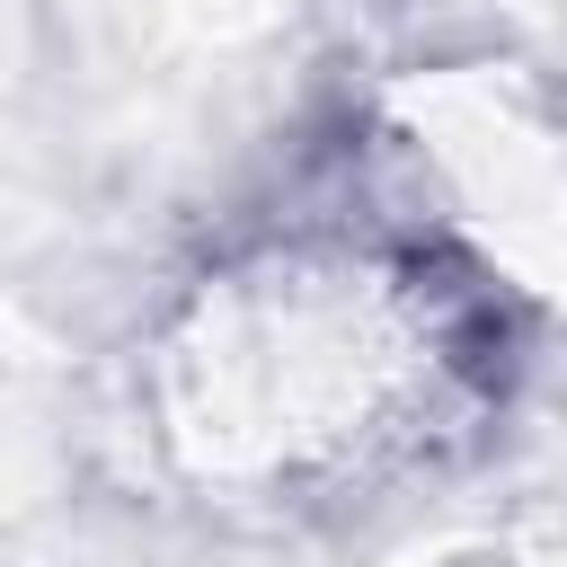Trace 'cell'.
Returning <instances> with one entry per match:
<instances>
[{
    "mask_svg": "<svg viewBox=\"0 0 567 567\" xmlns=\"http://www.w3.org/2000/svg\"><path fill=\"white\" fill-rule=\"evenodd\" d=\"M505 319L390 213H284L159 301L142 425L159 470L221 514H328L487 416Z\"/></svg>",
    "mask_w": 567,
    "mask_h": 567,
    "instance_id": "cell-1",
    "label": "cell"
},
{
    "mask_svg": "<svg viewBox=\"0 0 567 567\" xmlns=\"http://www.w3.org/2000/svg\"><path fill=\"white\" fill-rule=\"evenodd\" d=\"M390 221L452 257L487 301L549 310L567 248V159L558 106L532 62L452 53L416 62L381 97Z\"/></svg>",
    "mask_w": 567,
    "mask_h": 567,
    "instance_id": "cell-2",
    "label": "cell"
}]
</instances>
